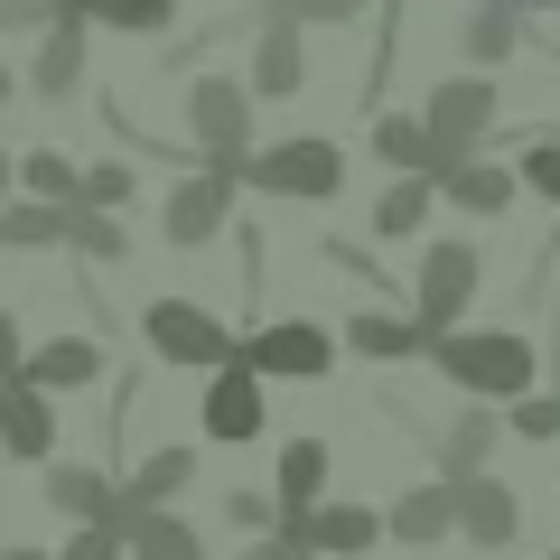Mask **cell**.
Returning a JSON list of instances; mask_svg holds the SVG:
<instances>
[{"instance_id": "cell-1", "label": "cell", "mask_w": 560, "mask_h": 560, "mask_svg": "<svg viewBox=\"0 0 560 560\" xmlns=\"http://www.w3.org/2000/svg\"><path fill=\"white\" fill-rule=\"evenodd\" d=\"M430 364H440L467 401H514V393H533V374H541V355H533L523 327H448V337H430Z\"/></svg>"}, {"instance_id": "cell-2", "label": "cell", "mask_w": 560, "mask_h": 560, "mask_svg": "<svg viewBox=\"0 0 560 560\" xmlns=\"http://www.w3.org/2000/svg\"><path fill=\"white\" fill-rule=\"evenodd\" d=\"M243 187H253V197H300V206H327V197L346 187V150H337V140H318V131L271 140V150H253V160H243Z\"/></svg>"}, {"instance_id": "cell-3", "label": "cell", "mask_w": 560, "mask_h": 560, "mask_svg": "<svg viewBox=\"0 0 560 560\" xmlns=\"http://www.w3.org/2000/svg\"><path fill=\"white\" fill-rule=\"evenodd\" d=\"M253 84L243 75H197L187 84V140H197V160H215V168H234L243 178V160H253Z\"/></svg>"}, {"instance_id": "cell-4", "label": "cell", "mask_w": 560, "mask_h": 560, "mask_svg": "<svg viewBox=\"0 0 560 560\" xmlns=\"http://www.w3.org/2000/svg\"><path fill=\"white\" fill-rule=\"evenodd\" d=\"M140 346H150L160 364H187V374H215V364L243 355V337L215 318V308H197V300H150L140 308Z\"/></svg>"}, {"instance_id": "cell-5", "label": "cell", "mask_w": 560, "mask_h": 560, "mask_svg": "<svg viewBox=\"0 0 560 560\" xmlns=\"http://www.w3.org/2000/svg\"><path fill=\"white\" fill-rule=\"evenodd\" d=\"M477 280H486V253L467 234H440L430 253H420V280H411V318L430 327V337H448V327L477 308Z\"/></svg>"}, {"instance_id": "cell-6", "label": "cell", "mask_w": 560, "mask_h": 560, "mask_svg": "<svg viewBox=\"0 0 560 560\" xmlns=\"http://www.w3.org/2000/svg\"><path fill=\"white\" fill-rule=\"evenodd\" d=\"M430 131H440V178L458 160H477L486 150V131H495V113H504V94H495V75L486 66H467V75H448V84H430Z\"/></svg>"}, {"instance_id": "cell-7", "label": "cell", "mask_w": 560, "mask_h": 560, "mask_svg": "<svg viewBox=\"0 0 560 560\" xmlns=\"http://www.w3.org/2000/svg\"><path fill=\"white\" fill-rule=\"evenodd\" d=\"M261 364L253 355H234V364H215V383H206V440L215 448H243V440H261V430H271V393H261Z\"/></svg>"}, {"instance_id": "cell-8", "label": "cell", "mask_w": 560, "mask_h": 560, "mask_svg": "<svg viewBox=\"0 0 560 560\" xmlns=\"http://www.w3.org/2000/svg\"><path fill=\"white\" fill-rule=\"evenodd\" d=\"M280 533L300 541V560H364L374 541H393V523L374 504H308V514H280Z\"/></svg>"}, {"instance_id": "cell-9", "label": "cell", "mask_w": 560, "mask_h": 560, "mask_svg": "<svg viewBox=\"0 0 560 560\" xmlns=\"http://www.w3.org/2000/svg\"><path fill=\"white\" fill-rule=\"evenodd\" d=\"M337 346H346V337H327L318 318H271V327H253V337H243V355H253L271 383H327Z\"/></svg>"}, {"instance_id": "cell-10", "label": "cell", "mask_w": 560, "mask_h": 560, "mask_svg": "<svg viewBox=\"0 0 560 560\" xmlns=\"http://www.w3.org/2000/svg\"><path fill=\"white\" fill-rule=\"evenodd\" d=\"M234 168H215V160H206L197 168V178H178V187H168V206H160V224H168V243H178V253H197V243H215L224 234V224H234Z\"/></svg>"}, {"instance_id": "cell-11", "label": "cell", "mask_w": 560, "mask_h": 560, "mask_svg": "<svg viewBox=\"0 0 560 560\" xmlns=\"http://www.w3.org/2000/svg\"><path fill=\"white\" fill-rule=\"evenodd\" d=\"M253 84L261 103H290L308 84V47H300V10L290 0H261V28H253Z\"/></svg>"}, {"instance_id": "cell-12", "label": "cell", "mask_w": 560, "mask_h": 560, "mask_svg": "<svg viewBox=\"0 0 560 560\" xmlns=\"http://www.w3.org/2000/svg\"><path fill=\"white\" fill-rule=\"evenodd\" d=\"M0 458H20V467H47L57 458V411H47V383L28 374H0Z\"/></svg>"}, {"instance_id": "cell-13", "label": "cell", "mask_w": 560, "mask_h": 560, "mask_svg": "<svg viewBox=\"0 0 560 560\" xmlns=\"http://www.w3.org/2000/svg\"><path fill=\"white\" fill-rule=\"evenodd\" d=\"M458 541H477V551H514L523 541V495L495 477V467L458 486Z\"/></svg>"}, {"instance_id": "cell-14", "label": "cell", "mask_w": 560, "mask_h": 560, "mask_svg": "<svg viewBox=\"0 0 560 560\" xmlns=\"http://www.w3.org/2000/svg\"><path fill=\"white\" fill-rule=\"evenodd\" d=\"M84 28H94L84 10H57V20L38 28V57H28V94L38 103H66L84 84Z\"/></svg>"}, {"instance_id": "cell-15", "label": "cell", "mask_w": 560, "mask_h": 560, "mask_svg": "<svg viewBox=\"0 0 560 560\" xmlns=\"http://www.w3.org/2000/svg\"><path fill=\"white\" fill-rule=\"evenodd\" d=\"M458 47H467V66H486V75H495L514 47H533V10H523V0H467Z\"/></svg>"}, {"instance_id": "cell-16", "label": "cell", "mask_w": 560, "mask_h": 560, "mask_svg": "<svg viewBox=\"0 0 560 560\" xmlns=\"http://www.w3.org/2000/svg\"><path fill=\"white\" fill-rule=\"evenodd\" d=\"M383 523H393V541H411V551H430V541H448L458 533V486H411V495H393L383 504Z\"/></svg>"}, {"instance_id": "cell-17", "label": "cell", "mask_w": 560, "mask_h": 560, "mask_svg": "<svg viewBox=\"0 0 560 560\" xmlns=\"http://www.w3.org/2000/svg\"><path fill=\"white\" fill-rule=\"evenodd\" d=\"M495 448H504V420H495V401H477V411L448 420V440H440V477H448V486L486 477V458H495Z\"/></svg>"}, {"instance_id": "cell-18", "label": "cell", "mask_w": 560, "mask_h": 560, "mask_svg": "<svg viewBox=\"0 0 560 560\" xmlns=\"http://www.w3.org/2000/svg\"><path fill=\"white\" fill-rule=\"evenodd\" d=\"M440 197L458 206V215H504V206L523 197V168H504V160H458L440 178Z\"/></svg>"}, {"instance_id": "cell-19", "label": "cell", "mask_w": 560, "mask_h": 560, "mask_svg": "<svg viewBox=\"0 0 560 560\" xmlns=\"http://www.w3.org/2000/svg\"><path fill=\"white\" fill-rule=\"evenodd\" d=\"M374 160L383 168H420V178H440V131H430V113H374Z\"/></svg>"}, {"instance_id": "cell-20", "label": "cell", "mask_w": 560, "mask_h": 560, "mask_svg": "<svg viewBox=\"0 0 560 560\" xmlns=\"http://www.w3.org/2000/svg\"><path fill=\"white\" fill-rule=\"evenodd\" d=\"M66 224H75V206L57 197H0V253H47V243H66Z\"/></svg>"}, {"instance_id": "cell-21", "label": "cell", "mask_w": 560, "mask_h": 560, "mask_svg": "<svg viewBox=\"0 0 560 560\" xmlns=\"http://www.w3.org/2000/svg\"><path fill=\"white\" fill-rule=\"evenodd\" d=\"M346 346H355L364 364H401V355H430V327L393 318V308H355V318H346Z\"/></svg>"}, {"instance_id": "cell-22", "label": "cell", "mask_w": 560, "mask_h": 560, "mask_svg": "<svg viewBox=\"0 0 560 560\" xmlns=\"http://www.w3.org/2000/svg\"><path fill=\"white\" fill-rule=\"evenodd\" d=\"M131 560H206V533L178 504H140L131 514Z\"/></svg>"}, {"instance_id": "cell-23", "label": "cell", "mask_w": 560, "mask_h": 560, "mask_svg": "<svg viewBox=\"0 0 560 560\" xmlns=\"http://www.w3.org/2000/svg\"><path fill=\"white\" fill-rule=\"evenodd\" d=\"M430 197H440V178H420V168H393V187L374 197V234H383V243H411L420 224H430Z\"/></svg>"}, {"instance_id": "cell-24", "label": "cell", "mask_w": 560, "mask_h": 560, "mask_svg": "<svg viewBox=\"0 0 560 560\" xmlns=\"http://www.w3.org/2000/svg\"><path fill=\"white\" fill-rule=\"evenodd\" d=\"M28 374H38L47 393H84V383H103V346H94V337H57V346H28Z\"/></svg>"}, {"instance_id": "cell-25", "label": "cell", "mask_w": 560, "mask_h": 560, "mask_svg": "<svg viewBox=\"0 0 560 560\" xmlns=\"http://www.w3.org/2000/svg\"><path fill=\"white\" fill-rule=\"evenodd\" d=\"M113 495H121V486L103 477V467H47V504H57L66 523H103Z\"/></svg>"}, {"instance_id": "cell-26", "label": "cell", "mask_w": 560, "mask_h": 560, "mask_svg": "<svg viewBox=\"0 0 560 560\" xmlns=\"http://www.w3.org/2000/svg\"><path fill=\"white\" fill-rule=\"evenodd\" d=\"M271 495L290 504V514L327 504V440H290V448H280V477H271Z\"/></svg>"}, {"instance_id": "cell-27", "label": "cell", "mask_w": 560, "mask_h": 560, "mask_svg": "<svg viewBox=\"0 0 560 560\" xmlns=\"http://www.w3.org/2000/svg\"><path fill=\"white\" fill-rule=\"evenodd\" d=\"M187 486H197V448H150V458L131 467L121 495H131V504H178Z\"/></svg>"}, {"instance_id": "cell-28", "label": "cell", "mask_w": 560, "mask_h": 560, "mask_svg": "<svg viewBox=\"0 0 560 560\" xmlns=\"http://www.w3.org/2000/svg\"><path fill=\"white\" fill-rule=\"evenodd\" d=\"M66 243H75L84 261H121V253H131V234H121V206H84V197H75V224H66Z\"/></svg>"}, {"instance_id": "cell-29", "label": "cell", "mask_w": 560, "mask_h": 560, "mask_svg": "<svg viewBox=\"0 0 560 560\" xmlns=\"http://www.w3.org/2000/svg\"><path fill=\"white\" fill-rule=\"evenodd\" d=\"M168 20H178V0H94V28L113 38H160Z\"/></svg>"}, {"instance_id": "cell-30", "label": "cell", "mask_w": 560, "mask_h": 560, "mask_svg": "<svg viewBox=\"0 0 560 560\" xmlns=\"http://www.w3.org/2000/svg\"><path fill=\"white\" fill-rule=\"evenodd\" d=\"M20 187H28V197H57V206H75V197H84V168L66 160V150H28V160H20Z\"/></svg>"}, {"instance_id": "cell-31", "label": "cell", "mask_w": 560, "mask_h": 560, "mask_svg": "<svg viewBox=\"0 0 560 560\" xmlns=\"http://www.w3.org/2000/svg\"><path fill=\"white\" fill-rule=\"evenodd\" d=\"M504 430L514 440H560V393H514L504 401Z\"/></svg>"}, {"instance_id": "cell-32", "label": "cell", "mask_w": 560, "mask_h": 560, "mask_svg": "<svg viewBox=\"0 0 560 560\" xmlns=\"http://www.w3.org/2000/svg\"><path fill=\"white\" fill-rule=\"evenodd\" d=\"M514 168H523V187H533V197H551V206H560V140H551V131L523 140V160H514Z\"/></svg>"}, {"instance_id": "cell-33", "label": "cell", "mask_w": 560, "mask_h": 560, "mask_svg": "<svg viewBox=\"0 0 560 560\" xmlns=\"http://www.w3.org/2000/svg\"><path fill=\"white\" fill-rule=\"evenodd\" d=\"M57 560H131V533H121V523H75V541H66Z\"/></svg>"}, {"instance_id": "cell-34", "label": "cell", "mask_w": 560, "mask_h": 560, "mask_svg": "<svg viewBox=\"0 0 560 560\" xmlns=\"http://www.w3.org/2000/svg\"><path fill=\"white\" fill-rule=\"evenodd\" d=\"M280 514H290V504H280V495H253V486L224 495V523H243V533H280Z\"/></svg>"}, {"instance_id": "cell-35", "label": "cell", "mask_w": 560, "mask_h": 560, "mask_svg": "<svg viewBox=\"0 0 560 560\" xmlns=\"http://www.w3.org/2000/svg\"><path fill=\"white\" fill-rule=\"evenodd\" d=\"M131 160H94V168H84V206H131Z\"/></svg>"}, {"instance_id": "cell-36", "label": "cell", "mask_w": 560, "mask_h": 560, "mask_svg": "<svg viewBox=\"0 0 560 560\" xmlns=\"http://www.w3.org/2000/svg\"><path fill=\"white\" fill-rule=\"evenodd\" d=\"M300 10V28H346V20H364L374 0H290Z\"/></svg>"}, {"instance_id": "cell-37", "label": "cell", "mask_w": 560, "mask_h": 560, "mask_svg": "<svg viewBox=\"0 0 560 560\" xmlns=\"http://www.w3.org/2000/svg\"><path fill=\"white\" fill-rule=\"evenodd\" d=\"M66 0H0V38H20V28H47Z\"/></svg>"}, {"instance_id": "cell-38", "label": "cell", "mask_w": 560, "mask_h": 560, "mask_svg": "<svg viewBox=\"0 0 560 560\" xmlns=\"http://www.w3.org/2000/svg\"><path fill=\"white\" fill-rule=\"evenodd\" d=\"M243 560H300V541H290V533H253V541H243Z\"/></svg>"}, {"instance_id": "cell-39", "label": "cell", "mask_w": 560, "mask_h": 560, "mask_svg": "<svg viewBox=\"0 0 560 560\" xmlns=\"http://www.w3.org/2000/svg\"><path fill=\"white\" fill-rule=\"evenodd\" d=\"M20 364H28V346H20V318L0 308V374H20Z\"/></svg>"}, {"instance_id": "cell-40", "label": "cell", "mask_w": 560, "mask_h": 560, "mask_svg": "<svg viewBox=\"0 0 560 560\" xmlns=\"http://www.w3.org/2000/svg\"><path fill=\"white\" fill-rule=\"evenodd\" d=\"M0 197H20V160L10 150H0Z\"/></svg>"}, {"instance_id": "cell-41", "label": "cell", "mask_w": 560, "mask_h": 560, "mask_svg": "<svg viewBox=\"0 0 560 560\" xmlns=\"http://www.w3.org/2000/svg\"><path fill=\"white\" fill-rule=\"evenodd\" d=\"M10 94H20V75H10V66H0V113H10Z\"/></svg>"}, {"instance_id": "cell-42", "label": "cell", "mask_w": 560, "mask_h": 560, "mask_svg": "<svg viewBox=\"0 0 560 560\" xmlns=\"http://www.w3.org/2000/svg\"><path fill=\"white\" fill-rule=\"evenodd\" d=\"M0 560H47V551H28V541H20V551H0Z\"/></svg>"}, {"instance_id": "cell-43", "label": "cell", "mask_w": 560, "mask_h": 560, "mask_svg": "<svg viewBox=\"0 0 560 560\" xmlns=\"http://www.w3.org/2000/svg\"><path fill=\"white\" fill-rule=\"evenodd\" d=\"M523 10H533V20H541V10H560V0H523Z\"/></svg>"}, {"instance_id": "cell-44", "label": "cell", "mask_w": 560, "mask_h": 560, "mask_svg": "<svg viewBox=\"0 0 560 560\" xmlns=\"http://www.w3.org/2000/svg\"><path fill=\"white\" fill-rule=\"evenodd\" d=\"M66 10H84V20H94V0H66Z\"/></svg>"}, {"instance_id": "cell-45", "label": "cell", "mask_w": 560, "mask_h": 560, "mask_svg": "<svg viewBox=\"0 0 560 560\" xmlns=\"http://www.w3.org/2000/svg\"><path fill=\"white\" fill-rule=\"evenodd\" d=\"M253 10H261V0H253Z\"/></svg>"}, {"instance_id": "cell-46", "label": "cell", "mask_w": 560, "mask_h": 560, "mask_svg": "<svg viewBox=\"0 0 560 560\" xmlns=\"http://www.w3.org/2000/svg\"><path fill=\"white\" fill-rule=\"evenodd\" d=\"M551 448H560V440H551Z\"/></svg>"}]
</instances>
